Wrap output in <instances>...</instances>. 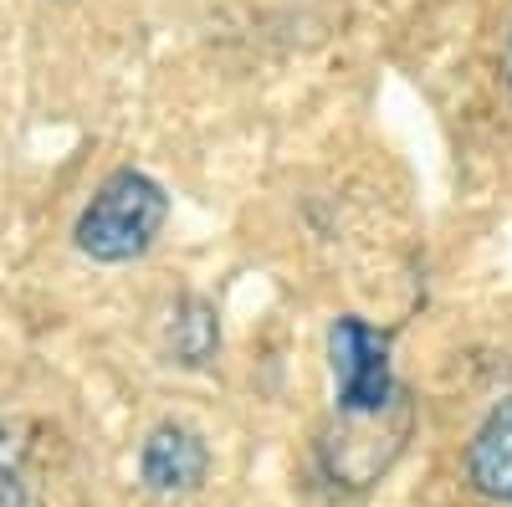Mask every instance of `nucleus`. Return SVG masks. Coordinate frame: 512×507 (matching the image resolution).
<instances>
[{
	"label": "nucleus",
	"instance_id": "nucleus-1",
	"mask_svg": "<svg viewBox=\"0 0 512 507\" xmlns=\"http://www.w3.org/2000/svg\"><path fill=\"white\" fill-rule=\"evenodd\" d=\"M169 221V195L154 175L144 169H113V175L93 190V200L82 205V216L72 226V241L82 257H93L103 267L134 262L159 241Z\"/></svg>",
	"mask_w": 512,
	"mask_h": 507
},
{
	"label": "nucleus",
	"instance_id": "nucleus-2",
	"mask_svg": "<svg viewBox=\"0 0 512 507\" xmlns=\"http://www.w3.org/2000/svg\"><path fill=\"white\" fill-rule=\"evenodd\" d=\"M328 369H333V395L349 420L379 415L395 400V374H390V338L374 323L344 313L328 328Z\"/></svg>",
	"mask_w": 512,
	"mask_h": 507
},
{
	"label": "nucleus",
	"instance_id": "nucleus-3",
	"mask_svg": "<svg viewBox=\"0 0 512 507\" xmlns=\"http://www.w3.org/2000/svg\"><path fill=\"white\" fill-rule=\"evenodd\" d=\"M210 477V446L185 420H159L139 446V482L154 497H190Z\"/></svg>",
	"mask_w": 512,
	"mask_h": 507
},
{
	"label": "nucleus",
	"instance_id": "nucleus-4",
	"mask_svg": "<svg viewBox=\"0 0 512 507\" xmlns=\"http://www.w3.org/2000/svg\"><path fill=\"white\" fill-rule=\"evenodd\" d=\"M466 472H472V487L502 507H512V395L502 405L487 410V420L472 436V451H466Z\"/></svg>",
	"mask_w": 512,
	"mask_h": 507
},
{
	"label": "nucleus",
	"instance_id": "nucleus-5",
	"mask_svg": "<svg viewBox=\"0 0 512 507\" xmlns=\"http://www.w3.org/2000/svg\"><path fill=\"white\" fill-rule=\"evenodd\" d=\"M216 344H221L216 313H210V303L190 298V303L175 313V323H169V349L180 354V364H205L210 354H216Z\"/></svg>",
	"mask_w": 512,
	"mask_h": 507
},
{
	"label": "nucleus",
	"instance_id": "nucleus-6",
	"mask_svg": "<svg viewBox=\"0 0 512 507\" xmlns=\"http://www.w3.org/2000/svg\"><path fill=\"white\" fill-rule=\"evenodd\" d=\"M0 507H41L21 426H11V420H0Z\"/></svg>",
	"mask_w": 512,
	"mask_h": 507
},
{
	"label": "nucleus",
	"instance_id": "nucleus-7",
	"mask_svg": "<svg viewBox=\"0 0 512 507\" xmlns=\"http://www.w3.org/2000/svg\"><path fill=\"white\" fill-rule=\"evenodd\" d=\"M507 82H512V41H507Z\"/></svg>",
	"mask_w": 512,
	"mask_h": 507
}]
</instances>
